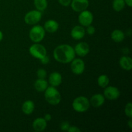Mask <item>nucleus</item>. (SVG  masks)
<instances>
[{
	"mask_svg": "<svg viewBox=\"0 0 132 132\" xmlns=\"http://www.w3.org/2000/svg\"><path fill=\"white\" fill-rule=\"evenodd\" d=\"M29 52L32 57L39 59H41L47 54L46 48L39 43H35L30 46L29 48Z\"/></svg>",
	"mask_w": 132,
	"mask_h": 132,
	"instance_id": "39448f33",
	"label": "nucleus"
},
{
	"mask_svg": "<svg viewBox=\"0 0 132 132\" xmlns=\"http://www.w3.org/2000/svg\"><path fill=\"white\" fill-rule=\"evenodd\" d=\"M3 38V32H1V30H0V42L2 41Z\"/></svg>",
	"mask_w": 132,
	"mask_h": 132,
	"instance_id": "72a5a7b5",
	"label": "nucleus"
},
{
	"mask_svg": "<svg viewBox=\"0 0 132 132\" xmlns=\"http://www.w3.org/2000/svg\"><path fill=\"white\" fill-rule=\"evenodd\" d=\"M34 4L36 9L41 12L46 10L48 6L47 0H34Z\"/></svg>",
	"mask_w": 132,
	"mask_h": 132,
	"instance_id": "412c9836",
	"label": "nucleus"
},
{
	"mask_svg": "<svg viewBox=\"0 0 132 132\" xmlns=\"http://www.w3.org/2000/svg\"><path fill=\"white\" fill-rule=\"evenodd\" d=\"M87 27V28H86V32L88 33V34L90 35V36H92V35H94V34H95V27L92 26L91 24L88 26V27Z\"/></svg>",
	"mask_w": 132,
	"mask_h": 132,
	"instance_id": "bb28decb",
	"label": "nucleus"
},
{
	"mask_svg": "<svg viewBox=\"0 0 132 132\" xmlns=\"http://www.w3.org/2000/svg\"><path fill=\"white\" fill-rule=\"evenodd\" d=\"M104 102H105V97L104 95L101 94H94L92 96L90 100V104L94 108H99L103 105Z\"/></svg>",
	"mask_w": 132,
	"mask_h": 132,
	"instance_id": "ddd939ff",
	"label": "nucleus"
},
{
	"mask_svg": "<svg viewBox=\"0 0 132 132\" xmlns=\"http://www.w3.org/2000/svg\"><path fill=\"white\" fill-rule=\"evenodd\" d=\"M37 76L39 79H45L47 76V72L44 68H39L37 71Z\"/></svg>",
	"mask_w": 132,
	"mask_h": 132,
	"instance_id": "393cba45",
	"label": "nucleus"
},
{
	"mask_svg": "<svg viewBox=\"0 0 132 132\" xmlns=\"http://www.w3.org/2000/svg\"><path fill=\"white\" fill-rule=\"evenodd\" d=\"M71 63L70 68L72 72L76 75H81L85 69V62L81 59H73Z\"/></svg>",
	"mask_w": 132,
	"mask_h": 132,
	"instance_id": "6e6552de",
	"label": "nucleus"
},
{
	"mask_svg": "<svg viewBox=\"0 0 132 132\" xmlns=\"http://www.w3.org/2000/svg\"><path fill=\"white\" fill-rule=\"evenodd\" d=\"M47 126V122L44 118H37L32 123V128L36 131L41 132L44 131Z\"/></svg>",
	"mask_w": 132,
	"mask_h": 132,
	"instance_id": "4468645a",
	"label": "nucleus"
},
{
	"mask_svg": "<svg viewBox=\"0 0 132 132\" xmlns=\"http://www.w3.org/2000/svg\"><path fill=\"white\" fill-rule=\"evenodd\" d=\"M45 36V30L41 25H34L29 32V37L34 43H39Z\"/></svg>",
	"mask_w": 132,
	"mask_h": 132,
	"instance_id": "20e7f679",
	"label": "nucleus"
},
{
	"mask_svg": "<svg viewBox=\"0 0 132 132\" xmlns=\"http://www.w3.org/2000/svg\"><path fill=\"white\" fill-rule=\"evenodd\" d=\"M111 38L116 43L122 42L125 38V34L121 30L116 29L114 30L111 34Z\"/></svg>",
	"mask_w": 132,
	"mask_h": 132,
	"instance_id": "aec40b11",
	"label": "nucleus"
},
{
	"mask_svg": "<svg viewBox=\"0 0 132 132\" xmlns=\"http://www.w3.org/2000/svg\"><path fill=\"white\" fill-rule=\"evenodd\" d=\"M62 79H62L61 74L59 72H52L49 76L48 82L52 86L57 87L61 84Z\"/></svg>",
	"mask_w": 132,
	"mask_h": 132,
	"instance_id": "2eb2a0df",
	"label": "nucleus"
},
{
	"mask_svg": "<svg viewBox=\"0 0 132 132\" xmlns=\"http://www.w3.org/2000/svg\"><path fill=\"white\" fill-rule=\"evenodd\" d=\"M94 15L90 11L85 10L80 12L78 16L79 23L82 27H88L92 23Z\"/></svg>",
	"mask_w": 132,
	"mask_h": 132,
	"instance_id": "0eeeda50",
	"label": "nucleus"
},
{
	"mask_svg": "<svg viewBox=\"0 0 132 132\" xmlns=\"http://www.w3.org/2000/svg\"><path fill=\"white\" fill-rule=\"evenodd\" d=\"M71 6L76 12H81L86 10L89 6L88 0H72Z\"/></svg>",
	"mask_w": 132,
	"mask_h": 132,
	"instance_id": "9d476101",
	"label": "nucleus"
},
{
	"mask_svg": "<svg viewBox=\"0 0 132 132\" xmlns=\"http://www.w3.org/2000/svg\"><path fill=\"white\" fill-rule=\"evenodd\" d=\"M104 96L109 100H116L120 97L121 93L117 87L110 86L104 88Z\"/></svg>",
	"mask_w": 132,
	"mask_h": 132,
	"instance_id": "1a4fd4ad",
	"label": "nucleus"
},
{
	"mask_svg": "<svg viewBox=\"0 0 132 132\" xmlns=\"http://www.w3.org/2000/svg\"><path fill=\"white\" fill-rule=\"evenodd\" d=\"M72 38L75 40H80L85 36V30L81 25H77L73 27L70 32Z\"/></svg>",
	"mask_w": 132,
	"mask_h": 132,
	"instance_id": "f8f14e48",
	"label": "nucleus"
},
{
	"mask_svg": "<svg viewBox=\"0 0 132 132\" xmlns=\"http://www.w3.org/2000/svg\"><path fill=\"white\" fill-rule=\"evenodd\" d=\"M59 27V23L56 21L50 19L45 23L44 28H45V31L48 32V33H54L57 31Z\"/></svg>",
	"mask_w": 132,
	"mask_h": 132,
	"instance_id": "dca6fc26",
	"label": "nucleus"
},
{
	"mask_svg": "<svg viewBox=\"0 0 132 132\" xmlns=\"http://www.w3.org/2000/svg\"><path fill=\"white\" fill-rule=\"evenodd\" d=\"M42 12L39 10H31L25 14L24 18V22L29 25H35L41 21Z\"/></svg>",
	"mask_w": 132,
	"mask_h": 132,
	"instance_id": "423d86ee",
	"label": "nucleus"
},
{
	"mask_svg": "<svg viewBox=\"0 0 132 132\" xmlns=\"http://www.w3.org/2000/svg\"><path fill=\"white\" fill-rule=\"evenodd\" d=\"M44 119H45V121H46V122H48V121H51L52 116L50 114V113H46V114L45 115V117H44Z\"/></svg>",
	"mask_w": 132,
	"mask_h": 132,
	"instance_id": "7c9ffc66",
	"label": "nucleus"
},
{
	"mask_svg": "<svg viewBox=\"0 0 132 132\" xmlns=\"http://www.w3.org/2000/svg\"><path fill=\"white\" fill-rule=\"evenodd\" d=\"M128 125L129 128H130V129L132 128V120H131V118H130V120H129L128 122Z\"/></svg>",
	"mask_w": 132,
	"mask_h": 132,
	"instance_id": "473e14b6",
	"label": "nucleus"
},
{
	"mask_svg": "<svg viewBox=\"0 0 132 132\" xmlns=\"http://www.w3.org/2000/svg\"><path fill=\"white\" fill-rule=\"evenodd\" d=\"M45 98L48 103L51 105H57L61 100L59 92L54 86H48L45 91Z\"/></svg>",
	"mask_w": 132,
	"mask_h": 132,
	"instance_id": "f03ea898",
	"label": "nucleus"
},
{
	"mask_svg": "<svg viewBox=\"0 0 132 132\" xmlns=\"http://www.w3.org/2000/svg\"><path fill=\"white\" fill-rule=\"evenodd\" d=\"M22 112L26 115H30L35 109V104L32 101L27 100L23 103L21 107Z\"/></svg>",
	"mask_w": 132,
	"mask_h": 132,
	"instance_id": "6ab92c4d",
	"label": "nucleus"
},
{
	"mask_svg": "<svg viewBox=\"0 0 132 132\" xmlns=\"http://www.w3.org/2000/svg\"><path fill=\"white\" fill-rule=\"evenodd\" d=\"M125 115L129 118L132 117V104L131 103H128L126 104L125 108Z\"/></svg>",
	"mask_w": 132,
	"mask_h": 132,
	"instance_id": "b1692460",
	"label": "nucleus"
},
{
	"mask_svg": "<svg viewBox=\"0 0 132 132\" xmlns=\"http://www.w3.org/2000/svg\"><path fill=\"white\" fill-rule=\"evenodd\" d=\"M110 82V79L108 76L105 74H103L99 76L97 79V84L100 87L104 88L106 87Z\"/></svg>",
	"mask_w": 132,
	"mask_h": 132,
	"instance_id": "5701e85b",
	"label": "nucleus"
},
{
	"mask_svg": "<svg viewBox=\"0 0 132 132\" xmlns=\"http://www.w3.org/2000/svg\"><path fill=\"white\" fill-rule=\"evenodd\" d=\"M40 61H41V63H42V64H47L48 63L50 62V59H49L48 56H47V55H45V56H44L43 57L41 58V59H40Z\"/></svg>",
	"mask_w": 132,
	"mask_h": 132,
	"instance_id": "c756f323",
	"label": "nucleus"
},
{
	"mask_svg": "<svg viewBox=\"0 0 132 132\" xmlns=\"http://www.w3.org/2000/svg\"><path fill=\"white\" fill-rule=\"evenodd\" d=\"M74 51L76 54L78 56L85 57L90 52V47L88 44L85 42H81L77 43L74 47Z\"/></svg>",
	"mask_w": 132,
	"mask_h": 132,
	"instance_id": "9b49d317",
	"label": "nucleus"
},
{
	"mask_svg": "<svg viewBox=\"0 0 132 132\" xmlns=\"http://www.w3.org/2000/svg\"><path fill=\"white\" fill-rule=\"evenodd\" d=\"M68 132H80L81 131V130L79 128L77 127V126H70L69 128H68Z\"/></svg>",
	"mask_w": 132,
	"mask_h": 132,
	"instance_id": "c85d7f7f",
	"label": "nucleus"
},
{
	"mask_svg": "<svg viewBox=\"0 0 132 132\" xmlns=\"http://www.w3.org/2000/svg\"><path fill=\"white\" fill-rule=\"evenodd\" d=\"M125 4L127 5L129 7L132 6V0H125Z\"/></svg>",
	"mask_w": 132,
	"mask_h": 132,
	"instance_id": "2f4dec72",
	"label": "nucleus"
},
{
	"mask_svg": "<svg viewBox=\"0 0 132 132\" xmlns=\"http://www.w3.org/2000/svg\"><path fill=\"white\" fill-rule=\"evenodd\" d=\"M48 86V82L45 79L38 78L34 82V88L39 92H43Z\"/></svg>",
	"mask_w": 132,
	"mask_h": 132,
	"instance_id": "a211bd4d",
	"label": "nucleus"
},
{
	"mask_svg": "<svg viewBox=\"0 0 132 132\" xmlns=\"http://www.w3.org/2000/svg\"><path fill=\"white\" fill-rule=\"evenodd\" d=\"M58 2L62 6H68L71 4L72 0H58Z\"/></svg>",
	"mask_w": 132,
	"mask_h": 132,
	"instance_id": "cd10ccee",
	"label": "nucleus"
},
{
	"mask_svg": "<svg viewBox=\"0 0 132 132\" xmlns=\"http://www.w3.org/2000/svg\"><path fill=\"white\" fill-rule=\"evenodd\" d=\"M119 64L122 69L126 71L131 70L132 68V59L128 56H122L119 59Z\"/></svg>",
	"mask_w": 132,
	"mask_h": 132,
	"instance_id": "f3484780",
	"label": "nucleus"
},
{
	"mask_svg": "<svg viewBox=\"0 0 132 132\" xmlns=\"http://www.w3.org/2000/svg\"><path fill=\"white\" fill-rule=\"evenodd\" d=\"M54 57L61 63H69L76 57L74 49L69 45H61L54 50Z\"/></svg>",
	"mask_w": 132,
	"mask_h": 132,
	"instance_id": "f257e3e1",
	"label": "nucleus"
},
{
	"mask_svg": "<svg viewBox=\"0 0 132 132\" xmlns=\"http://www.w3.org/2000/svg\"><path fill=\"white\" fill-rule=\"evenodd\" d=\"M70 126V125L69 122H67V121H64V122H63L61 124L60 128L63 131H68Z\"/></svg>",
	"mask_w": 132,
	"mask_h": 132,
	"instance_id": "a878e982",
	"label": "nucleus"
},
{
	"mask_svg": "<svg viewBox=\"0 0 132 132\" xmlns=\"http://www.w3.org/2000/svg\"><path fill=\"white\" fill-rule=\"evenodd\" d=\"M125 5V0H113L112 2V7L116 12H120L123 10Z\"/></svg>",
	"mask_w": 132,
	"mask_h": 132,
	"instance_id": "4be33fe9",
	"label": "nucleus"
},
{
	"mask_svg": "<svg viewBox=\"0 0 132 132\" xmlns=\"http://www.w3.org/2000/svg\"><path fill=\"white\" fill-rule=\"evenodd\" d=\"M90 106V101L84 96H79L76 97L72 103V107L76 112L78 113H83L86 112Z\"/></svg>",
	"mask_w": 132,
	"mask_h": 132,
	"instance_id": "7ed1b4c3",
	"label": "nucleus"
}]
</instances>
